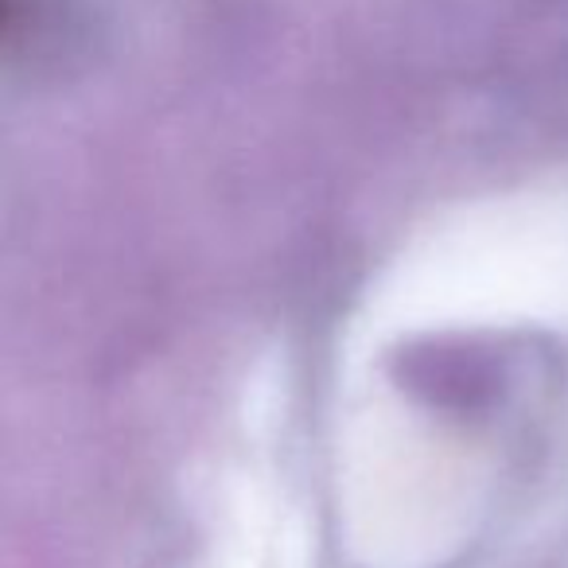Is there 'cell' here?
Returning <instances> with one entry per match:
<instances>
[{"mask_svg":"<svg viewBox=\"0 0 568 568\" xmlns=\"http://www.w3.org/2000/svg\"><path fill=\"white\" fill-rule=\"evenodd\" d=\"M409 363H413V386L428 389L433 402L440 405H471L490 389V371L483 355L436 347L433 355H413Z\"/></svg>","mask_w":568,"mask_h":568,"instance_id":"6da1fadb","label":"cell"}]
</instances>
